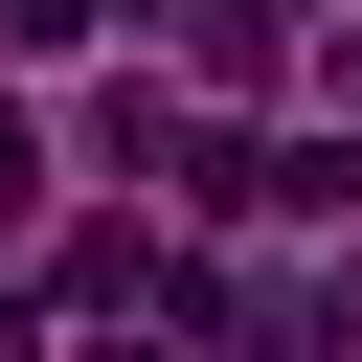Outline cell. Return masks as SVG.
<instances>
[{
  "mask_svg": "<svg viewBox=\"0 0 362 362\" xmlns=\"http://www.w3.org/2000/svg\"><path fill=\"white\" fill-rule=\"evenodd\" d=\"M249 204H272V226H362V113H339V136H272Z\"/></svg>",
  "mask_w": 362,
  "mask_h": 362,
  "instance_id": "obj_1",
  "label": "cell"
},
{
  "mask_svg": "<svg viewBox=\"0 0 362 362\" xmlns=\"http://www.w3.org/2000/svg\"><path fill=\"white\" fill-rule=\"evenodd\" d=\"M226 362H362V272H294V294H249V339Z\"/></svg>",
  "mask_w": 362,
  "mask_h": 362,
  "instance_id": "obj_2",
  "label": "cell"
},
{
  "mask_svg": "<svg viewBox=\"0 0 362 362\" xmlns=\"http://www.w3.org/2000/svg\"><path fill=\"white\" fill-rule=\"evenodd\" d=\"M272 23H294V0H204V23H181V45H204V90H272Z\"/></svg>",
  "mask_w": 362,
  "mask_h": 362,
  "instance_id": "obj_3",
  "label": "cell"
},
{
  "mask_svg": "<svg viewBox=\"0 0 362 362\" xmlns=\"http://www.w3.org/2000/svg\"><path fill=\"white\" fill-rule=\"evenodd\" d=\"M90 23H113V0H0V45H90Z\"/></svg>",
  "mask_w": 362,
  "mask_h": 362,
  "instance_id": "obj_4",
  "label": "cell"
},
{
  "mask_svg": "<svg viewBox=\"0 0 362 362\" xmlns=\"http://www.w3.org/2000/svg\"><path fill=\"white\" fill-rule=\"evenodd\" d=\"M23 181H45V113H23V90H0V226H23Z\"/></svg>",
  "mask_w": 362,
  "mask_h": 362,
  "instance_id": "obj_5",
  "label": "cell"
},
{
  "mask_svg": "<svg viewBox=\"0 0 362 362\" xmlns=\"http://www.w3.org/2000/svg\"><path fill=\"white\" fill-rule=\"evenodd\" d=\"M181 339H204V317H113V339H90V362H181Z\"/></svg>",
  "mask_w": 362,
  "mask_h": 362,
  "instance_id": "obj_6",
  "label": "cell"
},
{
  "mask_svg": "<svg viewBox=\"0 0 362 362\" xmlns=\"http://www.w3.org/2000/svg\"><path fill=\"white\" fill-rule=\"evenodd\" d=\"M0 362H45V294H0Z\"/></svg>",
  "mask_w": 362,
  "mask_h": 362,
  "instance_id": "obj_7",
  "label": "cell"
},
{
  "mask_svg": "<svg viewBox=\"0 0 362 362\" xmlns=\"http://www.w3.org/2000/svg\"><path fill=\"white\" fill-rule=\"evenodd\" d=\"M339 113H362V23H339Z\"/></svg>",
  "mask_w": 362,
  "mask_h": 362,
  "instance_id": "obj_8",
  "label": "cell"
}]
</instances>
